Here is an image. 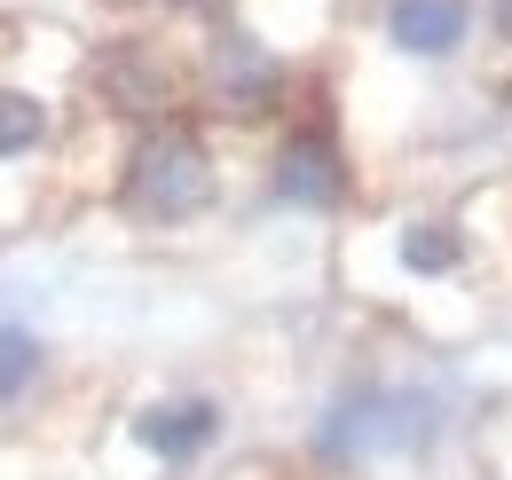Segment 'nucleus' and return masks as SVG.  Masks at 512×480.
<instances>
[{
	"instance_id": "1",
	"label": "nucleus",
	"mask_w": 512,
	"mask_h": 480,
	"mask_svg": "<svg viewBox=\"0 0 512 480\" xmlns=\"http://www.w3.org/2000/svg\"><path fill=\"white\" fill-rule=\"evenodd\" d=\"M442 394L410 378H347L316 418V465L363 473L379 457H426L442 441Z\"/></svg>"
},
{
	"instance_id": "2",
	"label": "nucleus",
	"mask_w": 512,
	"mask_h": 480,
	"mask_svg": "<svg viewBox=\"0 0 512 480\" xmlns=\"http://www.w3.org/2000/svg\"><path fill=\"white\" fill-rule=\"evenodd\" d=\"M221 197V166H213V142L190 119H158L127 142V166H119V205L142 229H182L197 213H213Z\"/></svg>"
},
{
	"instance_id": "3",
	"label": "nucleus",
	"mask_w": 512,
	"mask_h": 480,
	"mask_svg": "<svg viewBox=\"0 0 512 480\" xmlns=\"http://www.w3.org/2000/svg\"><path fill=\"white\" fill-rule=\"evenodd\" d=\"M190 95L221 119H268L284 95H292V63L276 48H260L245 24H221L190 63Z\"/></svg>"
},
{
	"instance_id": "4",
	"label": "nucleus",
	"mask_w": 512,
	"mask_h": 480,
	"mask_svg": "<svg viewBox=\"0 0 512 480\" xmlns=\"http://www.w3.org/2000/svg\"><path fill=\"white\" fill-rule=\"evenodd\" d=\"M95 95L119 126H158L190 103V56H174L166 40L127 32V40H103L95 56Z\"/></svg>"
},
{
	"instance_id": "5",
	"label": "nucleus",
	"mask_w": 512,
	"mask_h": 480,
	"mask_svg": "<svg viewBox=\"0 0 512 480\" xmlns=\"http://www.w3.org/2000/svg\"><path fill=\"white\" fill-rule=\"evenodd\" d=\"M268 181L292 213H339L347 205V150L323 119H292L276 134V158H268Z\"/></svg>"
},
{
	"instance_id": "6",
	"label": "nucleus",
	"mask_w": 512,
	"mask_h": 480,
	"mask_svg": "<svg viewBox=\"0 0 512 480\" xmlns=\"http://www.w3.org/2000/svg\"><path fill=\"white\" fill-rule=\"evenodd\" d=\"M221 425L229 418H221L213 394H158V402H142L127 418V441L150 457V465L174 473V465H190V457H205V449L221 441Z\"/></svg>"
},
{
	"instance_id": "7",
	"label": "nucleus",
	"mask_w": 512,
	"mask_h": 480,
	"mask_svg": "<svg viewBox=\"0 0 512 480\" xmlns=\"http://www.w3.org/2000/svg\"><path fill=\"white\" fill-rule=\"evenodd\" d=\"M473 40V0H386V48L410 63H449Z\"/></svg>"
},
{
	"instance_id": "8",
	"label": "nucleus",
	"mask_w": 512,
	"mask_h": 480,
	"mask_svg": "<svg viewBox=\"0 0 512 480\" xmlns=\"http://www.w3.org/2000/svg\"><path fill=\"white\" fill-rule=\"evenodd\" d=\"M56 142H64V103L48 87L0 79V174L24 166V158H48Z\"/></svg>"
},
{
	"instance_id": "9",
	"label": "nucleus",
	"mask_w": 512,
	"mask_h": 480,
	"mask_svg": "<svg viewBox=\"0 0 512 480\" xmlns=\"http://www.w3.org/2000/svg\"><path fill=\"white\" fill-rule=\"evenodd\" d=\"M394 268L418 276V284H449V276L465 268V237H457V221H442V213L394 221Z\"/></svg>"
},
{
	"instance_id": "10",
	"label": "nucleus",
	"mask_w": 512,
	"mask_h": 480,
	"mask_svg": "<svg viewBox=\"0 0 512 480\" xmlns=\"http://www.w3.org/2000/svg\"><path fill=\"white\" fill-rule=\"evenodd\" d=\"M48 378V347L32 339V331H16V323H0V410H16L32 386Z\"/></svg>"
},
{
	"instance_id": "11",
	"label": "nucleus",
	"mask_w": 512,
	"mask_h": 480,
	"mask_svg": "<svg viewBox=\"0 0 512 480\" xmlns=\"http://www.w3.org/2000/svg\"><path fill=\"white\" fill-rule=\"evenodd\" d=\"M489 24H497V40H512V0H489Z\"/></svg>"
}]
</instances>
